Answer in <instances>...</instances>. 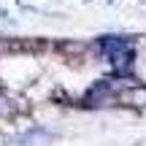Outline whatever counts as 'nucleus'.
<instances>
[{
  "mask_svg": "<svg viewBox=\"0 0 146 146\" xmlns=\"http://www.w3.org/2000/svg\"><path fill=\"white\" fill-rule=\"evenodd\" d=\"M103 49L111 54V60H114L116 65H127L130 62V46H127L125 41H119V38H108V41H103Z\"/></svg>",
  "mask_w": 146,
  "mask_h": 146,
  "instance_id": "1",
  "label": "nucleus"
}]
</instances>
